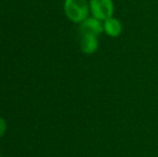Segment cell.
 Wrapping results in <instances>:
<instances>
[{
    "label": "cell",
    "instance_id": "cell-5",
    "mask_svg": "<svg viewBox=\"0 0 158 157\" xmlns=\"http://www.w3.org/2000/svg\"><path fill=\"white\" fill-rule=\"evenodd\" d=\"M103 31L106 32L108 36L116 38L123 31V25L119 22V19H115V17H109L108 19L104 21L103 24Z\"/></svg>",
    "mask_w": 158,
    "mask_h": 157
},
{
    "label": "cell",
    "instance_id": "cell-6",
    "mask_svg": "<svg viewBox=\"0 0 158 157\" xmlns=\"http://www.w3.org/2000/svg\"><path fill=\"white\" fill-rule=\"evenodd\" d=\"M6 131V123L2 118H0V138L4 136Z\"/></svg>",
    "mask_w": 158,
    "mask_h": 157
},
{
    "label": "cell",
    "instance_id": "cell-1",
    "mask_svg": "<svg viewBox=\"0 0 158 157\" xmlns=\"http://www.w3.org/2000/svg\"><path fill=\"white\" fill-rule=\"evenodd\" d=\"M64 10L71 22L83 23L86 19H88L90 9L86 0H64Z\"/></svg>",
    "mask_w": 158,
    "mask_h": 157
},
{
    "label": "cell",
    "instance_id": "cell-3",
    "mask_svg": "<svg viewBox=\"0 0 158 157\" xmlns=\"http://www.w3.org/2000/svg\"><path fill=\"white\" fill-rule=\"evenodd\" d=\"M103 31V25L101 22L96 17H88L83 23H81L80 27V34L81 35H94V36H99Z\"/></svg>",
    "mask_w": 158,
    "mask_h": 157
},
{
    "label": "cell",
    "instance_id": "cell-4",
    "mask_svg": "<svg viewBox=\"0 0 158 157\" xmlns=\"http://www.w3.org/2000/svg\"><path fill=\"white\" fill-rule=\"evenodd\" d=\"M80 46H81V51L84 54H94L98 50V46H99L97 36H94V35H81Z\"/></svg>",
    "mask_w": 158,
    "mask_h": 157
},
{
    "label": "cell",
    "instance_id": "cell-2",
    "mask_svg": "<svg viewBox=\"0 0 158 157\" xmlns=\"http://www.w3.org/2000/svg\"><path fill=\"white\" fill-rule=\"evenodd\" d=\"M89 9L93 16L99 21H106L113 16L114 3L112 0H90Z\"/></svg>",
    "mask_w": 158,
    "mask_h": 157
}]
</instances>
